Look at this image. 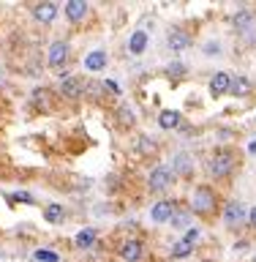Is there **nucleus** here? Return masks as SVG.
Returning <instances> with one entry per match:
<instances>
[{
	"instance_id": "obj_14",
	"label": "nucleus",
	"mask_w": 256,
	"mask_h": 262,
	"mask_svg": "<svg viewBox=\"0 0 256 262\" xmlns=\"http://www.w3.org/2000/svg\"><path fill=\"white\" fill-rule=\"evenodd\" d=\"M172 172L175 175H180V178H188L194 172V164H191V156L188 153H180L177 159H175V164H172Z\"/></svg>"
},
{
	"instance_id": "obj_4",
	"label": "nucleus",
	"mask_w": 256,
	"mask_h": 262,
	"mask_svg": "<svg viewBox=\"0 0 256 262\" xmlns=\"http://www.w3.org/2000/svg\"><path fill=\"white\" fill-rule=\"evenodd\" d=\"M65 63H68V41L57 38V41H52V47H49V69L55 74H63Z\"/></svg>"
},
{
	"instance_id": "obj_5",
	"label": "nucleus",
	"mask_w": 256,
	"mask_h": 262,
	"mask_svg": "<svg viewBox=\"0 0 256 262\" xmlns=\"http://www.w3.org/2000/svg\"><path fill=\"white\" fill-rule=\"evenodd\" d=\"M172 180H175V172H172V167H167V164H158L150 178H147V183H150V191H164V188L172 186Z\"/></svg>"
},
{
	"instance_id": "obj_25",
	"label": "nucleus",
	"mask_w": 256,
	"mask_h": 262,
	"mask_svg": "<svg viewBox=\"0 0 256 262\" xmlns=\"http://www.w3.org/2000/svg\"><path fill=\"white\" fill-rule=\"evenodd\" d=\"M11 200H14V202H25V205H33V202H36V200H33V194H28V191H14Z\"/></svg>"
},
{
	"instance_id": "obj_20",
	"label": "nucleus",
	"mask_w": 256,
	"mask_h": 262,
	"mask_svg": "<svg viewBox=\"0 0 256 262\" xmlns=\"http://www.w3.org/2000/svg\"><path fill=\"white\" fill-rule=\"evenodd\" d=\"M74 243H77L79 249H90V246L96 243V229H82V232L74 237Z\"/></svg>"
},
{
	"instance_id": "obj_7",
	"label": "nucleus",
	"mask_w": 256,
	"mask_h": 262,
	"mask_svg": "<svg viewBox=\"0 0 256 262\" xmlns=\"http://www.w3.org/2000/svg\"><path fill=\"white\" fill-rule=\"evenodd\" d=\"M85 79L82 77H65L63 82H60V93L65 96V98H79L82 93H85Z\"/></svg>"
},
{
	"instance_id": "obj_2",
	"label": "nucleus",
	"mask_w": 256,
	"mask_h": 262,
	"mask_svg": "<svg viewBox=\"0 0 256 262\" xmlns=\"http://www.w3.org/2000/svg\"><path fill=\"white\" fill-rule=\"evenodd\" d=\"M188 208H191L194 213H199V216H207V213L216 208V191H213L210 186H196Z\"/></svg>"
},
{
	"instance_id": "obj_12",
	"label": "nucleus",
	"mask_w": 256,
	"mask_h": 262,
	"mask_svg": "<svg viewBox=\"0 0 256 262\" xmlns=\"http://www.w3.org/2000/svg\"><path fill=\"white\" fill-rule=\"evenodd\" d=\"M65 16H68L71 22H82L87 16V3L85 0H71V3H65Z\"/></svg>"
},
{
	"instance_id": "obj_32",
	"label": "nucleus",
	"mask_w": 256,
	"mask_h": 262,
	"mask_svg": "<svg viewBox=\"0 0 256 262\" xmlns=\"http://www.w3.org/2000/svg\"><path fill=\"white\" fill-rule=\"evenodd\" d=\"M0 85H3V71H0Z\"/></svg>"
},
{
	"instance_id": "obj_15",
	"label": "nucleus",
	"mask_w": 256,
	"mask_h": 262,
	"mask_svg": "<svg viewBox=\"0 0 256 262\" xmlns=\"http://www.w3.org/2000/svg\"><path fill=\"white\" fill-rule=\"evenodd\" d=\"M145 49H147V33L145 30H136L134 36L128 38V52L131 55H142Z\"/></svg>"
},
{
	"instance_id": "obj_23",
	"label": "nucleus",
	"mask_w": 256,
	"mask_h": 262,
	"mask_svg": "<svg viewBox=\"0 0 256 262\" xmlns=\"http://www.w3.org/2000/svg\"><path fill=\"white\" fill-rule=\"evenodd\" d=\"M136 147H139V153H142V156H150V153H155V142H153V139H147V137H139Z\"/></svg>"
},
{
	"instance_id": "obj_21",
	"label": "nucleus",
	"mask_w": 256,
	"mask_h": 262,
	"mask_svg": "<svg viewBox=\"0 0 256 262\" xmlns=\"http://www.w3.org/2000/svg\"><path fill=\"white\" fill-rule=\"evenodd\" d=\"M118 118H120L123 126H134V123H136V118H134V112H131L128 104H123L120 110H118Z\"/></svg>"
},
{
	"instance_id": "obj_6",
	"label": "nucleus",
	"mask_w": 256,
	"mask_h": 262,
	"mask_svg": "<svg viewBox=\"0 0 256 262\" xmlns=\"http://www.w3.org/2000/svg\"><path fill=\"white\" fill-rule=\"evenodd\" d=\"M224 221H226V227H240L243 221H245V205L237 202V200H232V202L224 208Z\"/></svg>"
},
{
	"instance_id": "obj_8",
	"label": "nucleus",
	"mask_w": 256,
	"mask_h": 262,
	"mask_svg": "<svg viewBox=\"0 0 256 262\" xmlns=\"http://www.w3.org/2000/svg\"><path fill=\"white\" fill-rule=\"evenodd\" d=\"M33 16H36V22H41V25H52L55 16H57V3H36L33 6Z\"/></svg>"
},
{
	"instance_id": "obj_18",
	"label": "nucleus",
	"mask_w": 256,
	"mask_h": 262,
	"mask_svg": "<svg viewBox=\"0 0 256 262\" xmlns=\"http://www.w3.org/2000/svg\"><path fill=\"white\" fill-rule=\"evenodd\" d=\"M158 126L161 128H177L180 126V112L177 110H164L158 115Z\"/></svg>"
},
{
	"instance_id": "obj_28",
	"label": "nucleus",
	"mask_w": 256,
	"mask_h": 262,
	"mask_svg": "<svg viewBox=\"0 0 256 262\" xmlns=\"http://www.w3.org/2000/svg\"><path fill=\"white\" fill-rule=\"evenodd\" d=\"M196 237H199V229H196V227H194V229H188V232H185V237H183V241L194 246V241H196Z\"/></svg>"
},
{
	"instance_id": "obj_17",
	"label": "nucleus",
	"mask_w": 256,
	"mask_h": 262,
	"mask_svg": "<svg viewBox=\"0 0 256 262\" xmlns=\"http://www.w3.org/2000/svg\"><path fill=\"white\" fill-rule=\"evenodd\" d=\"M44 219L49 221V224H60V221L65 219V210H63V205H57V202H49L46 208H44Z\"/></svg>"
},
{
	"instance_id": "obj_10",
	"label": "nucleus",
	"mask_w": 256,
	"mask_h": 262,
	"mask_svg": "<svg viewBox=\"0 0 256 262\" xmlns=\"http://www.w3.org/2000/svg\"><path fill=\"white\" fill-rule=\"evenodd\" d=\"M120 257L126 262H136L139 257H142V241H136V237H131V241H126L120 246Z\"/></svg>"
},
{
	"instance_id": "obj_3",
	"label": "nucleus",
	"mask_w": 256,
	"mask_h": 262,
	"mask_svg": "<svg viewBox=\"0 0 256 262\" xmlns=\"http://www.w3.org/2000/svg\"><path fill=\"white\" fill-rule=\"evenodd\" d=\"M207 169H210L213 178H226V175H232V169H235V153H229V150L213 153L210 161H207Z\"/></svg>"
},
{
	"instance_id": "obj_24",
	"label": "nucleus",
	"mask_w": 256,
	"mask_h": 262,
	"mask_svg": "<svg viewBox=\"0 0 256 262\" xmlns=\"http://www.w3.org/2000/svg\"><path fill=\"white\" fill-rule=\"evenodd\" d=\"M33 257H36L38 262H57V259H60L55 251H46V249H38L36 254H33Z\"/></svg>"
},
{
	"instance_id": "obj_31",
	"label": "nucleus",
	"mask_w": 256,
	"mask_h": 262,
	"mask_svg": "<svg viewBox=\"0 0 256 262\" xmlns=\"http://www.w3.org/2000/svg\"><path fill=\"white\" fill-rule=\"evenodd\" d=\"M248 224H251V227H253V229H256V208H253V210H251V216H248Z\"/></svg>"
},
{
	"instance_id": "obj_22",
	"label": "nucleus",
	"mask_w": 256,
	"mask_h": 262,
	"mask_svg": "<svg viewBox=\"0 0 256 262\" xmlns=\"http://www.w3.org/2000/svg\"><path fill=\"white\" fill-rule=\"evenodd\" d=\"M191 251H194V246H191V243H185V241H177V246L172 249V257H175V259H183V257H188Z\"/></svg>"
},
{
	"instance_id": "obj_1",
	"label": "nucleus",
	"mask_w": 256,
	"mask_h": 262,
	"mask_svg": "<svg viewBox=\"0 0 256 262\" xmlns=\"http://www.w3.org/2000/svg\"><path fill=\"white\" fill-rule=\"evenodd\" d=\"M237 36L245 47H256V14L253 11H237L235 14Z\"/></svg>"
},
{
	"instance_id": "obj_29",
	"label": "nucleus",
	"mask_w": 256,
	"mask_h": 262,
	"mask_svg": "<svg viewBox=\"0 0 256 262\" xmlns=\"http://www.w3.org/2000/svg\"><path fill=\"white\" fill-rule=\"evenodd\" d=\"M204 52H207V55H218L221 47L216 44V41H210V44H204Z\"/></svg>"
},
{
	"instance_id": "obj_9",
	"label": "nucleus",
	"mask_w": 256,
	"mask_h": 262,
	"mask_svg": "<svg viewBox=\"0 0 256 262\" xmlns=\"http://www.w3.org/2000/svg\"><path fill=\"white\" fill-rule=\"evenodd\" d=\"M172 213H175V202H172V200H158L153 205L150 216H153V221H169Z\"/></svg>"
},
{
	"instance_id": "obj_13",
	"label": "nucleus",
	"mask_w": 256,
	"mask_h": 262,
	"mask_svg": "<svg viewBox=\"0 0 256 262\" xmlns=\"http://www.w3.org/2000/svg\"><path fill=\"white\" fill-rule=\"evenodd\" d=\"M106 60H109V57H106L104 49H93V52L85 57V69L87 71H101V69H106Z\"/></svg>"
},
{
	"instance_id": "obj_26",
	"label": "nucleus",
	"mask_w": 256,
	"mask_h": 262,
	"mask_svg": "<svg viewBox=\"0 0 256 262\" xmlns=\"http://www.w3.org/2000/svg\"><path fill=\"white\" fill-rule=\"evenodd\" d=\"M169 221H172L175 227H188V213H177V210H175Z\"/></svg>"
},
{
	"instance_id": "obj_11",
	"label": "nucleus",
	"mask_w": 256,
	"mask_h": 262,
	"mask_svg": "<svg viewBox=\"0 0 256 262\" xmlns=\"http://www.w3.org/2000/svg\"><path fill=\"white\" fill-rule=\"evenodd\" d=\"M167 41H169V47L172 49H185V47H191V36H188L185 30H180V28H172L169 33H167Z\"/></svg>"
},
{
	"instance_id": "obj_19",
	"label": "nucleus",
	"mask_w": 256,
	"mask_h": 262,
	"mask_svg": "<svg viewBox=\"0 0 256 262\" xmlns=\"http://www.w3.org/2000/svg\"><path fill=\"white\" fill-rule=\"evenodd\" d=\"M229 90L237 93V96H248L253 90V85H251V79H245V77H235L232 82H229Z\"/></svg>"
},
{
	"instance_id": "obj_27",
	"label": "nucleus",
	"mask_w": 256,
	"mask_h": 262,
	"mask_svg": "<svg viewBox=\"0 0 256 262\" xmlns=\"http://www.w3.org/2000/svg\"><path fill=\"white\" fill-rule=\"evenodd\" d=\"M169 74H175V77H183V74H185V66H183V63H169Z\"/></svg>"
},
{
	"instance_id": "obj_30",
	"label": "nucleus",
	"mask_w": 256,
	"mask_h": 262,
	"mask_svg": "<svg viewBox=\"0 0 256 262\" xmlns=\"http://www.w3.org/2000/svg\"><path fill=\"white\" fill-rule=\"evenodd\" d=\"M104 90H109V93H120V88L118 85H114V82H104V85H101Z\"/></svg>"
},
{
	"instance_id": "obj_16",
	"label": "nucleus",
	"mask_w": 256,
	"mask_h": 262,
	"mask_svg": "<svg viewBox=\"0 0 256 262\" xmlns=\"http://www.w3.org/2000/svg\"><path fill=\"white\" fill-rule=\"evenodd\" d=\"M229 82H232V77L229 74H216V77L210 79V90H213V96H221V93H229Z\"/></svg>"
}]
</instances>
